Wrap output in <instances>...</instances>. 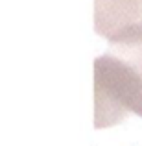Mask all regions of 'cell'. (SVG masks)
<instances>
[{"label":"cell","instance_id":"cell-2","mask_svg":"<svg viewBox=\"0 0 142 146\" xmlns=\"http://www.w3.org/2000/svg\"><path fill=\"white\" fill-rule=\"evenodd\" d=\"M94 30L109 43L142 30V0H94Z\"/></svg>","mask_w":142,"mask_h":146},{"label":"cell","instance_id":"cell-1","mask_svg":"<svg viewBox=\"0 0 142 146\" xmlns=\"http://www.w3.org/2000/svg\"><path fill=\"white\" fill-rule=\"evenodd\" d=\"M129 113L142 118V30L94 61V126H116Z\"/></svg>","mask_w":142,"mask_h":146}]
</instances>
